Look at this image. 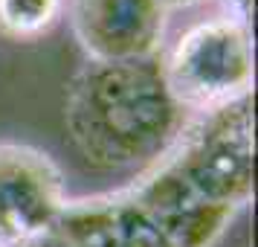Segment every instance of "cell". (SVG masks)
Listing matches in <instances>:
<instances>
[{
	"label": "cell",
	"mask_w": 258,
	"mask_h": 247,
	"mask_svg": "<svg viewBox=\"0 0 258 247\" xmlns=\"http://www.w3.org/2000/svg\"><path fill=\"white\" fill-rule=\"evenodd\" d=\"M183 117L160 53L131 61H87L67 84V137L96 169L157 160L183 134Z\"/></svg>",
	"instance_id": "cell-1"
},
{
	"label": "cell",
	"mask_w": 258,
	"mask_h": 247,
	"mask_svg": "<svg viewBox=\"0 0 258 247\" xmlns=\"http://www.w3.org/2000/svg\"><path fill=\"white\" fill-rule=\"evenodd\" d=\"M168 163L212 204L241 210L255 186V122L252 93L203 114L195 128L177 137Z\"/></svg>",
	"instance_id": "cell-2"
},
{
	"label": "cell",
	"mask_w": 258,
	"mask_h": 247,
	"mask_svg": "<svg viewBox=\"0 0 258 247\" xmlns=\"http://www.w3.org/2000/svg\"><path fill=\"white\" fill-rule=\"evenodd\" d=\"M165 79L183 111L209 114L249 96L252 41L238 18H215L191 26L163 59Z\"/></svg>",
	"instance_id": "cell-3"
},
{
	"label": "cell",
	"mask_w": 258,
	"mask_h": 247,
	"mask_svg": "<svg viewBox=\"0 0 258 247\" xmlns=\"http://www.w3.org/2000/svg\"><path fill=\"white\" fill-rule=\"evenodd\" d=\"M64 177L44 152L0 145V247H21L58 221Z\"/></svg>",
	"instance_id": "cell-4"
},
{
	"label": "cell",
	"mask_w": 258,
	"mask_h": 247,
	"mask_svg": "<svg viewBox=\"0 0 258 247\" xmlns=\"http://www.w3.org/2000/svg\"><path fill=\"white\" fill-rule=\"evenodd\" d=\"M160 0H70L73 32L90 61H131L160 53L165 32Z\"/></svg>",
	"instance_id": "cell-5"
},
{
	"label": "cell",
	"mask_w": 258,
	"mask_h": 247,
	"mask_svg": "<svg viewBox=\"0 0 258 247\" xmlns=\"http://www.w3.org/2000/svg\"><path fill=\"white\" fill-rule=\"evenodd\" d=\"M128 192L174 247H212L235 218V210L203 198L168 157Z\"/></svg>",
	"instance_id": "cell-6"
},
{
	"label": "cell",
	"mask_w": 258,
	"mask_h": 247,
	"mask_svg": "<svg viewBox=\"0 0 258 247\" xmlns=\"http://www.w3.org/2000/svg\"><path fill=\"white\" fill-rule=\"evenodd\" d=\"M55 230L76 247H174L131 192L67 201Z\"/></svg>",
	"instance_id": "cell-7"
},
{
	"label": "cell",
	"mask_w": 258,
	"mask_h": 247,
	"mask_svg": "<svg viewBox=\"0 0 258 247\" xmlns=\"http://www.w3.org/2000/svg\"><path fill=\"white\" fill-rule=\"evenodd\" d=\"M64 0H0V32L18 41L44 35L58 21Z\"/></svg>",
	"instance_id": "cell-8"
},
{
	"label": "cell",
	"mask_w": 258,
	"mask_h": 247,
	"mask_svg": "<svg viewBox=\"0 0 258 247\" xmlns=\"http://www.w3.org/2000/svg\"><path fill=\"white\" fill-rule=\"evenodd\" d=\"M21 247H76V244H73L64 233H58V230H55V224H52L49 230H44V233L35 235V238H29V241L21 244Z\"/></svg>",
	"instance_id": "cell-9"
},
{
	"label": "cell",
	"mask_w": 258,
	"mask_h": 247,
	"mask_svg": "<svg viewBox=\"0 0 258 247\" xmlns=\"http://www.w3.org/2000/svg\"><path fill=\"white\" fill-rule=\"evenodd\" d=\"M165 9H177V6H188V3H198V0H160Z\"/></svg>",
	"instance_id": "cell-10"
}]
</instances>
